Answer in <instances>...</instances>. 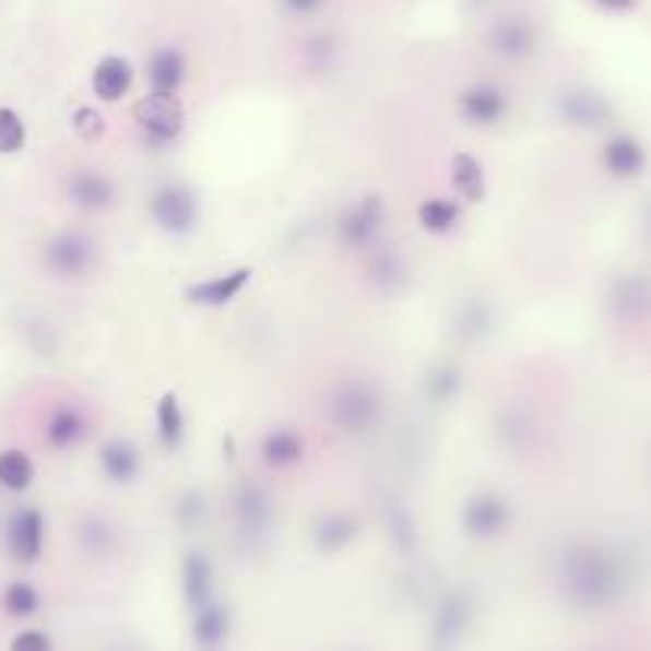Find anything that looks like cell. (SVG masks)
Listing matches in <instances>:
<instances>
[{"label":"cell","mask_w":651,"mask_h":651,"mask_svg":"<svg viewBox=\"0 0 651 651\" xmlns=\"http://www.w3.org/2000/svg\"><path fill=\"white\" fill-rule=\"evenodd\" d=\"M83 540L90 543V549H96V553H106V549H113L116 546V530L109 528V524H103V521H86L83 524Z\"/></svg>","instance_id":"obj_34"},{"label":"cell","mask_w":651,"mask_h":651,"mask_svg":"<svg viewBox=\"0 0 651 651\" xmlns=\"http://www.w3.org/2000/svg\"><path fill=\"white\" fill-rule=\"evenodd\" d=\"M93 93L103 103H119L128 96L131 83H134V68L122 55H106L96 68H93Z\"/></svg>","instance_id":"obj_19"},{"label":"cell","mask_w":651,"mask_h":651,"mask_svg":"<svg viewBox=\"0 0 651 651\" xmlns=\"http://www.w3.org/2000/svg\"><path fill=\"white\" fill-rule=\"evenodd\" d=\"M186 71H189L186 55L173 45H163L157 51H151L147 68H144L151 93H173V96H179V90L186 83Z\"/></svg>","instance_id":"obj_16"},{"label":"cell","mask_w":651,"mask_h":651,"mask_svg":"<svg viewBox=\"0 0 651 651\" xmlns=\"http://www.w3.org/2000/svg\"><path fill=\"white\" fill-rule=\"evenodd\" d=\"M45 445L51 450H74L81 448L90 435V422L78 406H58L45 418Z\"/></svg>","instance_id":"obj_15"},{"label":"cell","mask_w":651,"mask_h":651,"mask_svg":"<svg viewBox=\"0 0 651 651\" xmlns=\"http://www.w3.org/2000/svg\"><path fill=\"white\" fill-rule=\"evenodd\" d=\"M450 186H453L457 199H463V202H486V166L480 163V157H473L466 151L453 154V161H450Z\"/></svg>","instance_id":"obj_22"},{"label":"cell","mask_w":651,"mask_h":651,"mask_svg":"<svg viewBox=\"0 0 651 651\" xmlns=\"http://www.w3.org/2000/svg\"><path fill=\"white\" fill-rule=\"evenodd\" d=\"M204 518V498L202 492H186L176 505V521L182 524L186 530L199 528Z\"/></svg>","instance_id":"obj_33"},{"label":"cell","mask_w":651,"mask_h":651,"mask_svg":"<svg viewBox=\"0 0 651 651\" xmlns=\"http://www.w3.org/2000/svg\"><path fill=\"white\" fill-rule=\"evenodd\" d=\"M26 147V125L16 109L0 106V154H20Z\"/></svg>","instance_id":"obj_31"},{"label":"cell","mask_w":651,"mask_h":651,"mask_svg":"<svg viewBox=\"0 0 651 651\" xmlns=\"http://www.w3.org/2000/svg\"><path fill=\"white\" fill-rule=\"evenodd\" d=\"M511 518H514L511 501L505 495H498V492L470 495L466 505H463V514H460L466 536H473V540H495V536L508 533Z\"/></svg>","instance_id":"obj_8"},{"label":"cell","mask_w":651,"mask_h":651,"mask_svg":"<svg viewBox=\"0 0 651 651\" xmlns=\"http://www.w3.org/2000/svg\"><path fill=\"white\" fill-rule=\"evenodd\" d=\"M131 119L141 131V141L154 151L173 147L186 131V106L173 93H147L134 103Z\"/></svg>","instance_id":"obj_2"},{"label":"cell","mask_w":651,"mask_h":651,"mask_svg":"<svg viewBox=\"0 0 651 651\" xmlns=\"http://www.w3.org/2000/svg\"><path fill=\"white\" fill-rule=\"evenodd\" d=\"M230 607L221 601L204 604L202 611L192 613V639L202 651H217L227 639H230Z\"/></svg>","instance_id":"obj_20"},{"label":"cell","mask_w":651,"mask_h":651,"mask_svg":"<svg viewBox=\"0 0 651 651\" xmlns=\"http://www.w3.org/2000/svg\"><path fill=\"white\" fill-rule=\"evenodd\" d=\"M36 480V466L26 450H3L0 453V486L7 492H26Z\"/></svg>","instance_id":"obj_27"},{"label":"cell","mask_w":651,"mask_h":651,"mask_svg":"<svg viewBox=\"0 0 651 651\" xmlns=\"http://www.w3.org/2000/svg\"><path fill=\"white\" fill-rule=\"evenodd\" d=\"M476 619V601L470 597V591L453 588L448 591L431 616V629H428V651H457L463 646V639L470 636Z\"/></svg>","instance_id":"obj_3"},{"label":"cell","mask_w":651,"mask_h":651,"mask_svg":"<svg viewBox=\"0 0 651 651\" xmlns=\"http://www.w3.org/2000/svg\"><path fill=\"white\" fill-rule=\"evenodd\" d=\"M154 422H157V441L163 450H179L182 438H186V412L176 393H163L157 412H154Z\"/></svg>","instance_id":"obj_25"},{"label":"cell","mask_w":651,"mask_h":651,"mask_svg":"<svg viewBox=\"0 0 651 651\" xmlns=\"http://www.w3.org/2000/svg\"><path fill=\"white\" fill-rule=\"evenodd\" d=\"M147 211H151V221L169 237L192 234L199 227V217H202L199 196L189 186H182V182H163L161 189L151 196Z\"/></svg>","instance_id":"obj_5"},{"label":"cell","mask_w":651,"mask_h":651,"mask_svg":"<svg viewBox=\"0 0 651 651\" xmlns=\"http://www.w3.org/2000/svg\"><path fill=\"white\" fill-rule=\"evenodd\" d=\"M415 217H418V227L425 234L445 237L450 230H457L463 211H460V204L453 202V199H425V202L418 204Z\"/></svg>","instance_id":"obj_26"},{"label":"cell","mask_w":651,"mask_h":651,"mask_svg":"<svg viewBox=\"0 0 651 651\" xmlns=\"http://www.w3.org/2000/svg\"><path fill=\"white\" fill-rule=\"evenodd\" d=\"M460 332H466V335H480V332H486L488 326V313L483 304H470L463 313H460Z\"/></svg>","instance_id":"obj_36"},{"label":"cell","mask_w":651,"mask_h":651,"mask_svg":"<svg viewBox=\"0 0 651 651\" xmlns=\"http://www.w3.org/2000/svg\"><path fill=\"white\" fill-rule=\"evenodd\" d=\"M71 125H74L78 138H83V141H99V138L106 134V119H103L93 106H81V109H74Z\"/></svg>","instance_id":"obj_32"},{"label":"cell","mask_w":651,"mask_h":651,"mask_svg":"<svg viewBox=\"0 0 651 651\" xmlns=\"http://www.w3.org/2000/svg\"><path fill=\"white\" fill-rule=\"evenodd\" d=\"M279 3L291 16H310V13H317L323 7L326 0H279Z\"/></svg>","instance_id":"obj_38"},{"label":"cell","mask_w":651,"mask_h":651,"mask_svg":"<svg viewBox=\"0 0 651 651\" xmlns=\"http://www.w3.org/2000/svg\"><path fill=\"white\" fill-rule=\"evenodd\" d=\"M387 528H390V536L396 543L400 553H412L415 543H418V530H415V521L409 514V508L403 501H390L387 508Z\"/></svg>","instance_id":"obj_28"},{"label":"cell","mask_w":651,"mask_h":651,"mask_svg":"<svg viewBox=\"0 0 651 651\" xmlns=\"http://www.w3.org/2000/svg\"><path fill=\"white\" fill-rule=\"evenodd\" d=\"M10 651H55V646H51V636H48V632H42V629H26V632L13 636Z\"/></svg>","instance_id":"obj_35"},{"label":"cell","mask_w":651,"mask_h":651,"mask_svg":"<svg viewBox=\"0 0 651 651\" xmlns=\"http://www.w3.org/2000/svg\"><path fill=\"white\" fill-rule=\"evenodd\" d=\"M559 584L575 604H594L604 597V588L611 584V571H604V563L588 549H571L559 563Z\"/></svg>","instance_id":"obj_6"},{"label":"cell","mask_w":651,"mask_h":651,"mask_svg":"<svg viewBox=\"0 0 651 651\" xmlns=\"http://www.w3.org/2000/svg\"><path fill=\"white\" fill-rule=\"evenodd\" d=\"M249 282H252V269H249V265H240V269H234V272L211 275V279H204V282L189 285L186 287V300H189L192 307H208V310L227 307V304H234V300L244 294Z\"/></svg>","instance_id":"obj_11"},{"label":"cell","mask_w":651,"mask_h":651,"mask_svg":"<svg viewBox=\"0 0 651 651\" xmlns=\"http://www.w3.org/2000/svg\"><path fill=\"white\" fill-rule=\"evenodd\" d=\"M182 597L192 613L214 601V566L199 549L186 553L182 559Z\"/></svg>","instance_id":"obj_18"},{"label":"cell","mask_w":651,"mask_h":651,"mask_svg":"<svg viewBox=\"0 0 651 651\" xmlns=\"http://www.w3.org/2000/svg\"><path fill=\"white\" fill-rule=\"evenodd\" d=\"M96 463H99V473L116 486H131L141 476V466H144L141 450L125 438H109L96 453Z\"/></svg>","instance_id":"obj_14"},{"label":"cell","mask_w":651,"mask_h":651,"mask_svg":"<svg viewBox=\"0 0 651 651\" xmlns=\"http://www.w3.org/2000/svg\"><path fill=\"white\" fill-rule=\"evenodd\" d=\"M367 275H370V282H374L377 291L393 294V291H400V287L406 285V262H403V256L393 246L377 244L370 249Z\"/></svg>","instance_id":"obj_23"},{"label":"cell","mask_w":651,"mask_h":651,"mask_svg":"<svg viewBox=\"0 0 651 651\" xmlns=\"http://www.w3.org/2000/svg\"><path fill=\"white\" fill-rule=\"evenodd\" d=\"M488 45H492V51H495L498 58H505V61H521V58L533 55V48H536V29L530 26L528 20H521V16H508V20H501V23L492 29Z\"/></svg>","instance_id":"obj_17"},{"label":"cell","mask_w":651,"mask_h":651,"mask_svg":"<svg viewBox=\"0 0 651 651\" xmlns=\"http://www.w3.org/2000/svg\"><path fill=\"white\" fill-rule=\"evenodd\" d=\"M329 422L345 435H367L383 418V396L367 380H348L329 396Z\"/></svg>","instance_id":"obj_1"},{"label":"cell","mask_w":651,"mask_h":651,"mask_svg":"<svg viewBox=\"0 0 651 651\" xmlns=\"http://www.w3.org/2000/svg\"><path fill=\"white\" fill-rule=\"evenodd\" d=\"M387 224V204L380 196H365L358 202H352L335 221V237L342 249L352 252H370L374 246L380 244Z\"/></svg>","instance_id":"obj_4"},{"label":"cell","mask_w":651,"mask_h":651,"mask_svg":"<svg viewBox=\"0 0 651 651\" xmlns=\"http://www.w3.org/2000/svg\"><path fill=\"white\" fill-rule=\"evenodd\" d=\"M64 189H68L71 204H78L81 211H90V214L106 211V208L116 204V182L106 173H99V169H74L68 176Z\"/></svg>","instance_id":"obj_13"},{"label":"cell","mask_w":651,"mask_h":651,"mask_svg":"<svg viewBox=\"0 0 651 651\" xmlns=\"http://www.w3.org/2000/svg\"><path fill=\"white\" fill-rule=\"evenodd\" d=\"M597 7H607V10H629L636 0H594Z\"/></svg>","instance_id":"obj_39"},{"label":"cell","mask_w":651,"mask_h":651,"mask_svg":"<svg viewBox=\"0 0 651 651\" xmlns=\"http://www.w3.org/2000/svg\"><path fill=\"white\" fill-rule=\"evenodd\" d=\"M604 161H607V166H611L613 173H626L629 163H632V151H629V144L616 141V144H611V147L604 151Z\"/></svg>","instance_id":"obj_37"},{"label":"cell","mask_w":651,"mask_h":651,"mask_svg":"<svg viewBox=\"0 0 651 651\" xmlns=\"http://www.w3.org/2000/svg\"><path fill=\"white\" fill-rule=\"evenodd\" d=\"M508 109H511L508 93L492 81L470 83L460 93V99H457L460 119L466 125H473V128H492V125H498L508 116Z\"/></svg>","instance_id":"obj_9"},{"label":"cell","mask_w":651,"mask_h":651,"mask_svg":"<svg viewBox=\"0 0 651 651\" xmlns=\"http://www.w3.org/2000/svg\"><path fill=\"white\" fill-rule=\"evenodd\" d=\"M259 453H262V463L265 466H272V470H291V466H297L304 460L307 445H304L300 431L282 425V428H272V431L262 435Z\"/></svg>","instance_id":"obj_21"},{"label":"cell","mask_w":651,"mask_h":651,"mask_svg":"<svg viewBox=\"0 0 651 651\" xmlns=\"http://www.w3.org/2000/svg\"><path fill=\"white\" fill-rule=\"evenodd\" d=\"M7 549L16 563L33 566L42 559L45 549V514L33 505H20L7 518Z\"/></svg>","instance_id":"obj_10"},{"label":"cell","mask_w":651,"mask_h":651,"mask_svg":"<svg viewBox=\"0 0 651 651\" xmlns=\"http://www.w3.org/2000/svg\"><path fill=\"white\" fill-rule=\"evenodd\" d=\"M358 536V521L352 514H342V511H332V514H323L317 521V530H313V543L317 549L332 556V553H342L355 543Z\"/></svg>","instance_id":"obj_24"},{"label":"cell","mask_w":651,"mask_h":651,"mask_svg":"<svg viewBox=\"0 0 651 651\" xmlns=\"http://www.w3.org/2000/svg\"><path fill=\"white\" fill-rule=\"evenodd\" d=\"M234 518H237V530L246 540H259L269 533L272 524V501L265 495V488L256 483H240L234 488Z\"/></svg>","instance_id":"obj_12"},{"label":"cell","mask_w":651,"mask_h":651,"mask_svg":"<svg viewBox=\"0 0 651 651\" xmlns=\"http://www.w3.org/2000/svg\"><path fill=\"white\" fill-rule=\"evenodd\" d=\"M42 607V597L39 591L29 584V581H13L7 591H3V611L10 613V616H33V613H39Z\"/></svg>","instance_id":"obj_30"},{"label":"cell","mask_w":651,"mask_h":651,"mask_svg":"<svg viewBox=\"0 0 651 651\" xmlns=\"http://www.w3.org/2000/svg\"><path fill=\"white\" fill-rule=\"evenodd\" d=\"M42 262L55 279H83L96 265V244L81 230H64L45 244Z\"/></svg>","instance_id":"obj_7"},{"label":"cell","mask_w":651,"mask_h":651,"mask_svg":"<svg viewBox=\"0 0 651 651\" xmlns=\"http://www.w3.org/2000/svg\"><path fill=\"white\" fill-rule=\"evenodd\" d=\"M425 393L428 400H435L438 406L450 403L460 393V370L453 365H438L435 370H428L425 377Z\"/></svg>","instance_id":"obj_29"}]
</instances>
